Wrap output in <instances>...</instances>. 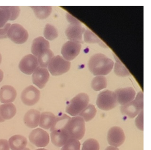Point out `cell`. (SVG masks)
Masks as SVG:
<instances>
[{"instance_id":"22","label":"cell","mask_w":151,"mask_h":150,"mask_svg":"<svg viewBox=\"0 0 151 150\" xmlns=\"http://www.w3.org/2000/svg\"><path fill=\"white\" fill-rule=\"evenodd\" d=\"M55 116L51 112H43L41 114L40 120L39 125L45 129H48L52 127Z\"/></svg>"},{"instance_id":"21","label":"cell","mask_w":151,"mask_h":150,"mask_svg":"<svg viewBox=\"0 0 151 150\" xmlns=\"http://www.w3.org/2000/svg\"><path fill=\"white\" fill-rule=\"evenodd\" d=\"M9 146L12 150H23L27 145V139L20 135H14L9 139Z\"/></svg>"},{"instance_id":"41","label":"cell","mask_w":151,"mask_h":150,"mask_svg":"<svg viewBox=\"0 0 151 150\" xmlns=\"http://www.w3.org/2000/svg\"><path fill=\"white\" fill-rule=\"evenodd\" d=\"M47 150V149H45V148H40V149H37V150Z\"/></svg>"},{"instance_id":"15","label":"cell","mask_w":151,"mask_h":150,"mask_svg":"<svg viewBox=\"0 0 151 150\" xmlns=\"http://www.w3.org/2000/svg\"><path fill=\"white\" fill-rule=\"evenodd\" d=\"M49 77L50 75L47 69L38 66L33 72L32 82L39 88L42 89L45 86Z\"/></svg>"},{"instance_id":"36","label":"cell","mask_w":151,"mask_h":150,"mask_svg":"<svg viewBox=\"0 0 151 150\" xmlns=\"http://www.w3.org/2000/svg\"><path fill=\"white\" fill-rule=\"evenodd\" d=\"M10 26V24L7 23L3 27L0 28V39H6L7 38L8 33Z\"/></svg>"},{"instance_id":"25","label":"cell","mask_w":151,"mask_h":150,"mask_svg":"<svg viewBox=\"0 0 151 150\" xmlns=\"http://www.w3.org/2000/svg\"><path fill=\"white\" fill-rule=\"evenodd\" d=\"M84 33V40L86 43H97L102 47L107 48V46L91 31L86 30Z\"/></svg>"},{"instance_id":"26","label":"cell","mask_w":151,"mask_h":150,"mask_svg":"<svg viewBox=\"0 0 151 150\" xmlns=\"http://www.w3.org/2000/svg\"><path fill=\"white\" fill-rule=\"evenodd\" d=\"M36 16L40 19H45L49 16L52 11L51 6H31Z\"/></svg>"},{"instance_id":"8","label":"cell","mask_w":151,"mask_h":150,"mask_svg":"<svg viewBox=\"0 0 151 150\" xmlns=\"http://www.w3.org/2000/svg\"><path fill=\"white\" fill-rule=\"evenodd\" d=\"M85 31V29L82 26L80 22L77 20L70 23L66 29L65 33L70 41L81 44L83 43V35Z\"/></svg>"},{"instance_id":"20","label":"cell","mask_w":151,"mask_h":150,"mask_svg":"<svg viewBox=\"0 0 151 150\" xmlns=\"http://www.w3.org/2000/svg\"><path fill=\"white\" fill-rule=\"evenodd\" d=\"M51 137L52 143L57 147L63 146L69 139L66 132L63 129L52 131Z\"/></svg>"},{"instance_id":"32","label":"cell","mask_w":151,"mask_h":150,"mask_svg":"<svg viewBox=\"0 0 151 150\" xmlns=\"http://www.w3.org/2000/svg\"><path fill=\"white\" fill-rule=\"evenodd\" d=\"M80 143L79 140L70 139L63 146L61 150H80Z\"/></svg>"},{"instance_id":"29","label":"cell","mask_w":151,"mask_h":150,"mask_svg":"<svg viewBox=\"0 0 151 150\" xmlns=\"http://www.w3.org/2000/svg\"><path fill=\"white\" fill-rule=\"evenodd\" d=\"M114 57L116 61L114 66V72L116 75L120 77H126L129 76L130 72L127 68L124 65L116 56L114 55Z\"/></svg>"},{"instance_id":"24","label":"cell","mask_w":151,"mask_h":150,"mask_svg":"<svg viewBox=\"0 0 151 150\" xmlns=\"http://www.w3.org/2000/svg\"><path fill=\"white\" fill-rule=\"evenodd\" d=\"M70 117L65 114H62L58 116H55L54 121L50 128V131L59 130L63 129Z\"/></svg>"},{"instance_id":"14","label":"cell","mask_w":151,"mask_h":150,"mask_svg":"<svg viewBox=\"0 0 151 150\" xmlns=\"http://www.w3.org/2000/svg\"><path fill=\"white\" fill-rule=\"evenodd\" d=\"M114 92L117 102L122 106L126 105L133 101L136 95V91L131 87L117 89Z\"/></svg>"},{"instance_id":"5","label":"cell","mask_w":151,"mask_h":150,"mask_svg":"<svg viewBox=\"0 0 151 150\" xmlns=\"http://www.w3.org/2000/svg\"><path fill=\"white\" fill-rule=\"evenodd\" d=\"M96 104L100 109L106 111L115 107L118 102L114 92L106 90L100 93L97 98Z\"/></svg>"},{"instance_id":"16","label":"cell","mask_w":151,"mask_h":150,"mask_svg":"<svg viewBox=\"0 0 151 150\" xmlns=\"http://www.w3.org/2000/svg\"><path fill=\"white\" fill-rule=\"evenodd\" d=\"M17 95L15 89L11 86H3L0 89V101L1 103L7 104L13 102Z\"/></svg>"},{"instance_id":"12","label":"cell","mask_w":151,"mask_h":150,"mask_svg":"<svg viewBox=\"0 0 151 150\" xmlns=\"http://www.w3.org/2000/svg\"><path fill=\"white\" fill-rule=\"evenodd\" d=\"M125 139L123 130L118 126L112 127L108 132V142L111 146L116 147L121 146L124 142Z\"/></svg>"},{"instance_id":"3","label":"cell","mask_w":151,"mask_h":150,"mask_svg":"<svg viewBox=\"0 0 151 150\" xmlns=\"http://www.w3.org/2000/svg\"><path fill=\"white\" fill-rule=\"evenodd\" d=\"M89 102V97L86 94H78L70 101L66 107V112L71 116H77L88 106Z\"/></svg>"},{"instance_id":"40","label":"cell","mask_w":151,"mask_h":150,"mask_svg":"<svg viewBox=\"0 0 151 150\" xmlns=\"http://www.w3.org/2000/svg\"><path fill=\"white\" fill-rule=\"evenodd\" d=\"M1 60H2V56H1V54H0V64L1 63Z\"/></svg>"},{"instance_id":"42","label":"cell","mask_w":151,"mask_h":150,"mask_svg":"<svg viewBox=\"0 0 151 150\" xmlns=\"http://www.w3.org/2000/svg\"><path fill=\"white\" fill-rule=\"evenodd\" d=\"M23 150H31L30 149H29V148H24V149Z\"/></svg>"},{"instance_id":"19","label":"cell","mask_w":151,"mask_h":150,"mask_svg":"<svg viewBox=\"0 0 151 150\" xmlns=\"http://www.w3.org/2000/svg\"><path fill=\"white\" fill-rule=\"evenodd\" d=\"M50 44L48 41L42 37L34 39L32 45L31 51L33 55L37 57L40 53L45 49H49Z\"/></svg>"},{"instance_id":"23","label":"cell","mask_w":151,"mask_h":150,"mask_svg":"<svg viewBox=\"0 0 151 150\" xmlns=\"http://www.w3.org/2000/svg\"><path fill=\"white\" fill-rule=\"evenodd\" d=\"M54 56V55L52 51L49 49H45L40 53L37 57L40 66L42 68H47Z\"/></svg>"},{"instance_id":"18","label":"cell","mask_w":151,"mask_h":150,"mask_svg":"<svg viewBox=\"0 0 151 150\" xmlns=\"http://www.w3.org/2000/svg\"><path fill=\"white\" fill-rule=\"evenodd\" d=\"M16 112V108L13 103L0 105V122L11 119L15 115Z\"/></svg>"},{"instance_id":"1","label":"cell","mask_w":151,"mask_h":150,"mask_svg":"<svg viewBox=\"0 0 151 150\" xmlns=\"http://www.w3.org/2000/svg\"><path fill=\"white\" fill-rule=\"evenodd\" d=\"M114 62L103 54H97L91 57L88 63L91 72L95 76H105L110 73Z\"/></svg>"},{"instance_id":"38","label":"cell","mask_w":151,"mask_h":150,"mask_svg":"<svg viewBox=\"0 0 151 150\" xmlns=\"http://www.w3.org/2000/svg\"><path fill=\"white\" fill-rule=\"evenodd\" d=\"M105 150H119L117 147L113 146H109L107 147Z\"/></svg>"},{"instance_id":"31","label":"cell","mask_w":151,"mask_h":150,"mask_svg":"<svg viewBox=\"0 0 151 150\" xmlns=\"http://www.w3.org/2000/svg\"><path fill=\"white\" fill-rule=\"evenodd\" d=\"M44 34L46 39L49 40H53L58 37V31L54 26L47 24L45 26Z\"/></svg>"},{"instance_id":"13","label":"cell","mask_w":151,"mask_h":150,"mask_svg":"<svg viewBox=\"0 0 151 150\" xmlns=\"http://www.w3.org/2000/svg\"><path fill=\"white\" fill-rule=\"evenodd\" d=\"M37 58L32 54L27 55L20 62L19 68L24 74L31 75L38 67Z\"/></svg>"},{"instance_id":"2","label":"cell","mask_w":151,"mask_h":150,"mask_svg":"<svg viewBox=\"0 0 151 150\" xmlns=\"http://www.w3.org/2000/svg\"><path fill=\"white\" fill-rule=\"evenodd\" d=\"M66 132L69 139L80 140L85 133V121L79 116L70 118L63 129Z\"/></svg>"},{"instance_id":"30","label":"cell","mask_w":151,"mask_h":150,"mask_svg":"<svg viewBox=\"0 0 151 150\" xmlns=\"http://www.w3.org/2000/svg\"><path fill=\"white\" fill-rule=\"evenodd\" d=\"M11 14L9 6L0 7V28L3 27L10 20Z\"/></svg>"},{"instance_id":"35","label":"cell","mask_w":151,"mask_h":150,"mask_svg":"<svg viewBox=\"0 0 151 150\" xmlns=\"http://www.w3.org/2000/svg\"><path fill=\"white\" fill-rule=\"evenodd\" d=\"M143 110L141 111L138 115L137 117L135 120V124L137 128L141 131L144 129V125H143Z\"/></svg>"},{"instance_id":"9","label":"cell","mask_w":151,"mask_h":150,"mask_svg":"<svg viewBox=\"0 0 151 150\" xmlns=\"http://www.w3.org/2000/svg\"><path fill=\"white\" fill-rule=\"evenodd\" d=\"M29 139L32 144L37 147H45L49 144V134L42 129H37L30 133Z\"/></svg>"},{"instance_id":"10","label":"cell","mask_w":151,"mask_h":150,"mask_svg":"<svg viewBox=\"0 0 151 150\" xmlns=\"http://www.w3.org/2000/svg\"><path fill=\"white\" fill-rule=\"evenodd\" d=\"M82 45L80 43L69 41L63 46L61 54L63 58L67 61L74 60L80 53Z\"/></svg>"},{"instance_id":"28","label":"cell","mask_w":151,"mask_h":150,"mask_svg":"<svg viewBox=\"0 0 151 150\" xmlns=\"http://www.w3.org/2000/svg\"><path fill=\"white\" fill-rule=\"evenodd\" d=\"M106 78L104 76H97L93 79L91 87L95 91H99L107 86Z\"/></svg>"},{"instance_id":"6","label":"cell","mask_w":151,"mask_h":150,"mask_svg":"<svg viewBox=\"0 0 151 150\" xmlns=\"http://www.w3.org/2000/svg\"><path fill=\"white\" fill-rule=\"evenodd\" d=\"M48 69L52 75L60 76L68 72L70 67V62L60 55L54 56L48 64Z\"/></svg>"},{"instance_id":"7","label":"cell","mask_w":151,"mask_h":150,"mask_svg":"<svg viewBox=\"0 0 151 150\" xmlns=\"http://www.w3.org/2000/svg\"><path fill=\"white\" fill-rule=\"evenodd\" d=\"M8 37L16 44H23L28 40L29 33L22 26L14 24L10 26L8 33Z\"/></svg>"},{"instance_id":"17","label":"cell","mask_w":151,"mask_h":150,"mask_svg":"<svg viewBox=\"0 0 151 150\" xmlns=\"http://www.w3.org/2000/svg\"><path fill=\"white\" fill-rule=\"evenodd\" d=\"M40 113L36 109H30L24 115V121L25 125L31 128H35L39 124Z\"/></svg>"},{"instance_id":"34","label":"cell","mask_w":151,"mask_h":150,"mask_svg":"<svg viewBox=\"0 0 151 150\" xmlns=\"http://www.w3.org/2000/svg\"><path fill=\"white\" fill-rule=\"evenodd\" d=\"M9 9L11 12V16L10 20H14L16 19L20 14V7L18 6H9Z\"/></svg>"},{"instance_id":"33","label":"cell","mask_w":151,"mask_h":150,"mask_svg":"<svg viewBox=\"0 0 151 150\" xmlns=\"http://www.w3.org/2000/svg\"><path fill=\"white\" fill-rule=\"evenodd\" d=\"M99 142L93 139H90L84 142L82 150H99Z\"/></svg>"},{"instance_id":"37","label":"cell","mask_w":151,"mask_h":150,"mask_svg":"<svg viewBox=\"0 0 151 150\" xmlns=\"http://www.w3.org/2000/svg\"><path fill=\"white\" fill-rule=\"evenodd\" d=\"M0 150H9V146L7 140L0 139Z\"/></svg>"},{"instance_id":"4","label":"cell","mask_w":151,"mask_h":150,"mask_svg":"<svg viewBox=\"0 0 151 150\" xmlns=\"http://www.w3.org/2000/svg\"><path fill=\"white\" fill-rule=\"evenodd\" d=\"M144 108L143 93L139 92L135 99L129 103L121 106V111L122 114L129 118H133L137 116Z\"/></svg>"},{"instance_id":"27","label":"cell","mask_w":151,"mask_h":150,"mask_svg":"<svg viewBox=\"0 0 151 150\" xmlns=\"http://www.w3.org/2000/svg\"><path fill=\"white\" fill-rule=\"evenodd\" d=\"M96 113L97 110L95 106L92 104H89L79 114V116L85 121L88 122L94 118Z\"/></svg>"},{"instance_id":"39","label":"cell","mask_w":151,"mask_h":150,"mask_svg":"<svg viewBox=\"0 0 151 150\" xmlns=\"http://www.w3.org/2000/svg\"><path fill=\"white\" fill-rule=\"evenodd\" d=\"M3 77H4V74L2 71L0 69V83L3 80Z\"/></svg>"},{"instance_id":"11","label":"cell","mask_w":151,"mask_h":150,"mask_svg":"<svg viewBox=\"0 0 151 150\" xmlns=\"http://www.w3.org/2000/svg\"><path fill=\"white\" fill-rule=\"evenodd\" d=\"M40 91L33 86L30 85L24 90L21 99L25 105L32 106L37 103L40 98Z\"/></svg>"}]
</instances>
